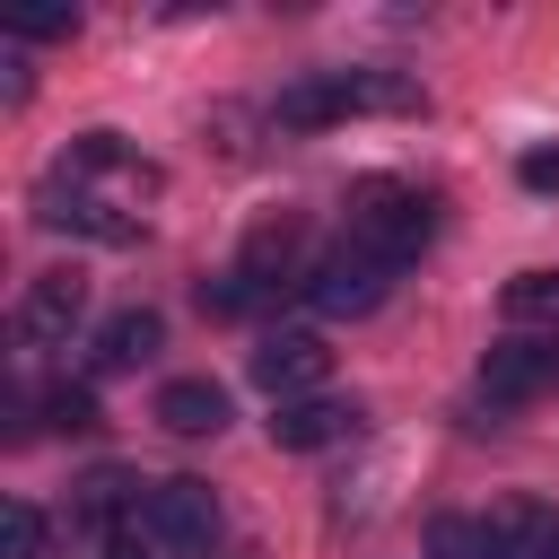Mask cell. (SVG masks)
Segmentation results:
<instances>
[{
	"mask_svg": "<svg viewBox=\"0 0 559 559\" xmlns=\"http://www.w3.org/2000/svg\"><path fill=\"white\" fill-rule=\"evenodd\" d=\"M393 288V262H376L367 245H332L314 271H306V306L314 314H376Z\"/></svg>",
	"mask_w": 559,
	"mask_h": 559,
	"instance_id": "cell-5",
	"label": "cell"
},
{
	"mask_svg": "<svg viewBox=\"0 0 559 559\" xmlns=\"http://www.w3.org/2000/svg\"><path fill=\"white\" fill-rule=\"evenodd\" d=\"M79 314H87V280H79V271H35L26 297H17V341L52 349V341L79 332Z\"/></svg>",
	"mask_w": 559,
	"mask_h": 559,
	"instance_id": "cell-7",
	"label": "cell"
},
{
	"mask_svg": "<svg viewBox=\"0 0 559 559\" xmlns=\"http://www.w3.org/2000/svg\"><path fill=\"white\" fill-rule=\"evenodd\" d=\"M349 114H419V87L393 70H314L280 96V131H323Z\"/></svg>",
	"mask_w": 559,
	"mask_h": 559,
	"instance_id": "cell-1",
	"label": "cell"
},
{
	"mask_svg": "<svg viewBox=\"0 0 559 559\" xmlns=\"http://www.w3.org/2000/svg\"><path fill=\"white\" fill-rule=\"evenodd\" d=\"M515 175H524V183H533V192H559V148H533V157H524V166H515Z\"/></svg>",
	"mask_w": 559,
	"mask_h": 559,
	"instance_id": "cell-16",
	"label": "cell"
},
{
	"mask_svg": "<svg viewBox=\"0 0 559 559\" xmlns=\"http://www.w3.org/2000/svg\"><path fill=\"white\" fill-rule=\"evenodd\" d=\"M323 376H332L323 332H271V341L253 349V384H262L271 402H306V393H323Z\"/></svg>",
	"mask_w": 559,
	"mask_h": 559,
	"instance_id": "cell-6",
	"label": "cell"
},
{
	"mask_svg": "<svg viewBox=\"0 0 559 559\" xmlns=\"http://www.w3.org/2000/svg\"><path fill=\"white\" fill-rule=\"evenodd\" d=\"M157 428H166V437H218V428H227V384H218V376H175V384H157Z\"/></svg>",
	"mask_w": 559,
	"mask_h": 559,
	"instance_id": "cell-9",
	"label": "cell"
},
{
	"mask_svg": "<svg viewBox=\"0 0 559 559\" xmlns=\"http://www.w3.org/2000/svg\"><path fill=\"white\" fill-rule=\"evenodd\" d=\"M498 306H507V323H542V332H559V271H515Z\"/></svg>",
	"mask_w": 559,
	"mask_h": 559,
	"instance_id": "cell-11",
	"label": "cell"
},
{
	"mask_svg": "<svg viewBox=\"0 0 559 559\" xmlns=\"http://www.w3.org/2000/svg\"><path fill=\"white\" fill-rule=\"evenodd\" d=\"M428 559H498V524H480V515H437V524H428Z\"/></svg>",
	"mask_w": 559,
	"mask_h": 559,
	"instance_id": "cell-12",
	"label": "cell"
},
{
	"mask_svg": "<svg viewBox=\"0 0 559 559\" xmlns=\"http://www.w3.org/2000/svg\"><path fill=\"white\" fill-rule=\"evenodd\" d=\"M157 341H166V323H157L148 306L105 314V332H96V376H131V367H148V358H157Z\"/></svg>",
	"mask_w": 559,
	"mask_h": 559,
	"instance_id": "cell-10",
	"label": "cell"
},
{
	"mask_svg": "<svg viewBox=\"0 0 559 559\" xmlns=\"http://www.w3.org/2000/svg\"><path fill=\"white\" fill-rule=\"evenodd\" d=\"M480 393H489L498 411H515V402H550V393H559V332H507V341H489V358H480Z\"/></svg>",
	"mask_w": 559,
	"mask_h": 559,
	"instance_id": "cell-4",
	"label": "cell"
},
{
	"mask_svg": "<svg viewBox=\"0 0 559 559\" xmlns=\"http://www.w3.org/2000/svg\"><path fill=\"white\" fill-rule=\"evenodd\" d=\"M550 559H559V533H550Z\"/></svg>",
	"mask_w": 559,
	"mask_h": 559,
	"instance_id": "cell-18",
	"label": "cell"
},
{
	"mask_svg": "<svg viewBox=\"0 0 559 559\" xmlns=\"http://www.w3.org/2000/svg\"><path fill=\"white\" fill-rule=\"evenodd\" d=\"M341 437H358V402H341V393L271 402V445H280V454H323V445H341Z\"/></svg>",
	"mask_w": 559,
	"mask_h": 559,
	"instance_id": "cell-8",
	"label": "cell"
},
{
	"mask_svg": "<svg viewBox=\"0 0 559 559\" xmlns=\"http://www.w3.org/2000/svg\"><path fill=\"white\" fill-rule=\"evenodd\" d=\"M105 559H166V550H148V542L122 524V533H105Z\"/></svg>",
	"mask_w": 559,
	"mask_h": 559,
	"instance_id": "cell-17",
	"label": "cell"
},
{
	"mask_svg": "<svg viewBox=\"0 0 559 559\" xmlns=\"http://www.w3.org/2000/svg\"><path fill=\"white\" fill-rule=\"evenodd\" d=\"M79 35V9H17L9 17V44H70Z\"/></svg>",
	"mask_w": 559,
	"mask_h": 559,
	"instance_id": "cell-14",
	"label": "cell"
},
{
	"mask_svg": "<svg viewBox=\"0 0 559 559\" xmlns=\"http://www.w3.org/2000/svg\"><path fill=\"white\" fill-rule=\"evenodd\" d=\"M44 411H52V428H70V437H79V428H96V393H87V384H52V393H44Z\"/></svg>",
	"mask_w": 559,
	"mask_h": 559,
	"instance_id": "cell-15",
	"label": "cell"
},
{
	"mask_svg": "<svg viewBox=\"0 0 559 559\" xmlns=\"http://www.w3.org/2000/svg\"><path fill=\"white\" fill-rule=\"evenodd\" d=\"M131 533H140L148 550H166V559H192V550H210V542H218V498H210V480H192V472H175V480H148V498H140Z\"/></svg>",
	"mask_w": 559,
	"mask_h": 559,
	"instance_id": "cell-3",
	"label": "cell"
},
{
	"mask_svg": "<svg viewBox=\"0 0 559 559\" xmlns=\"http://www.w3.org/2000/svg\"><path fill=\"white\" fill-rule=\"evenodd\" d=\"M349 245H367L376 262H411L428 236H437V201L419 192V183H402V175H367V183H349Z\"/></svg>",
	"mask_w": 559,
	"mask_h": 559,
	"instance_id": "cell-2",
	"label": "cell"
},
{
	"mask_svg": "<svg viewBox=\"0 0 559 559\" xmlns=\"http://www.w3.org/2000/svg\"><path fill=\"white\" fill-rule=\"evenodd\" d=\"M0 559H44V515H35L26 498L0 507Z\"/></svg>",
	"mask_w": 559,
	"mask_h": 559,
	"instance_id": "cell-13",
	"label": "cell"
}]
</instances>
